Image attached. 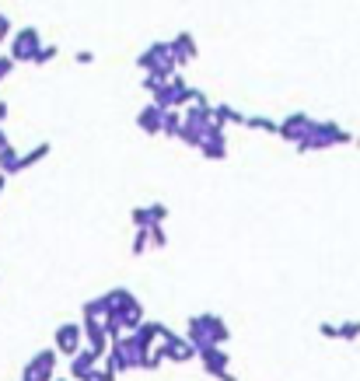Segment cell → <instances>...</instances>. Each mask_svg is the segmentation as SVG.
<instances>
[{"label":"cell","mask_w":360,"mask_h":381,"mask_svg":"<svg viewBox=\"0 0 360 381\" xmlns=\"http://www.w3.org/2000/svg\"><path fill=\"white\" fill-rule=\"evenodd\" d=\"M39 50H43L39 46V32L36 29H22L18 39H15V60H36Z\"/></svg>","instance_id":"cell-1"}]
</instances>
